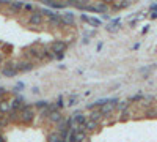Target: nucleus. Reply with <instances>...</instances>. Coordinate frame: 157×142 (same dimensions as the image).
<instances>
[{"mask_svg": "<svg viewBox=\"0 0 157 142\" xmlns=\"http://www.w3.org/2000/svg\"><path fill=\"white\" fill-rule=\"evenodd\" d=\"M33 119H35V112H33L32 106L24 104L22 109L19 111V120H21V123H25V125H27V123H32Z\"/></svg>", "mask_w": 157, "mask_h": 142, "instance_id": "obj_1", "label": "nucleus"}, {"mask_svg": "<svg viewBox=\"0 0 157 142\" xmlns=\"http://www.w3.org/2000/svg\"><path fill=\"white\" fill-rule=\"evenodd\" d=\"M118 101H120L118 98H112L110 103H107V104H104L102 108H99V112H101L102 117H109V115H112L115 112V108L118 104Z\"/></svg>", "mask_w": 157, "mask_h": 142, "instance_id": "obj_2", "label": "nucleus"}, {"mask_svg": "<svg viewBox=\"0 0 157 142\" xmlns=\"http://www.w3.org/2000/svg\"><path fill=\"white\" fill-rule=\"evenodd\" d=\"M66 47H68V44L64 43V41L57 40V41H54V43L50 44V52L54 54V55H60V54H64Z\"/></svg>", "mask_w": 157, "mask_h": 142, "instance_id": "obj_3", "label": "nucleus"}, {"mask_svg": "<svg viewBox=\"0 0 157 142\" xmlns=\"http://www.w3.org/2000/svg\"><path fill=\"white\" fill-rule=\"evenodd\" d=\"M14 68H16L17 73H29V71H32L35 68V65H33V62H30V60H22V62L14 63Z\"/></svg>", "mask_w": 157, "mask_h": 142, "instance_id": "obj_4", "label": "nucleus"}, {"mask_svg": "<svg viewBox=\"0 0 157 142\" xmlns=\"http://www.w3.org/2000/svg\"><path fill=\"white\" fill-rule=\"evenodd\" d=\"M2 74L3 77H16L17 76V71H16V68H14V63H6V65L2 68Z\"/></svg>", "mask_w": 157, "mask_h": 142, "instance_id": "obj_5", "label": "nucleus"}, {"mask_svg": "<svg viewBox=\"0 0 157 142\" xmlns=\"http://www.w3.org/2000/svg\"><path fill=\"white\" fill-rule=\"evenodd\" d=\"M75 22V14L72 11H64L61 14V25H74Z\"/></svg>", "mask_w": 157, "mask_h": 142, "instance_id": "obj_6", "label": "nucleus"}, {"mask_svg": "<svg viewBox=\"0 0 157 142\" xmlns=\"http://www.w3.org/2000/svg\"><path fill=\"white\" fill-rule=\"evenodd\" d=\"M29 24L30 25H41L43 24V14L39 11H33V13H30V16H29Z\"/></svg>", "mask_w": 157, "mask_h": 142, "instance_id": "obj_7", "label": "nucleus"}, {"mask_svg": "<svg viewBox=\"0 0 157 142\" xmlns=\"http://www.w3.org/2000/svg\"><path fill=\"white\" fill-rule=\"evenodd\" d=\"M88 119L85 117V115L82 114V112H75L74 115H72V122H74V126H83L85 125V122H86Z\"/></svg>", "mask_w": 157, "mask_h": 142, "instance_id": "obj_8", "label": "nucleus"}, {"mask_svg": "<svg viewBox=\"0 0 157 142\" xmlns=\"http://www.w3.org/2000/svg\"><path fill=\"white\" fill-rule=\"evenodd\" d=\"M80 19L82 21H85V22H88L90 25H93V27H101V19H98V18H94V16H86V14H82L80 16Z\"/></svg>", "mask_w": 157, "mask_h": 142, "instance_id": "obj_9", "label": "nucleus"}, {"mask_svg": "<svg viewBox=\"0 0 157 142\" xmlns=\"http://www.w3.org/2000/svg\"><path fill=\"white\" fill-rule=\"evenodd\" d=\"M22 106H24V98H22V96H17V98H14L13 101H10L11 111H21Z\"/></svg>", "mask_w": 157, "mask_h": 142, "instance_id": "obj_10", "label": "nucleus"}, {"mask_svg": "<svg viewBox=\"0 0 157 142\" xmlns=\"http://www.w3.org/2000/svg\"><path fill=\"white\" fill-rule=\"evenodd\" d=\"M63 119H64V117L61 115L60 111H54V112H50V114H49V122H50V123H55V125H57V123L61 122Z\"/></svg>", "mask_w": 157, "mask_h": 142, "instance_id": "obj_11", "label": "nucleus"}, {"mask_svg": "<svg viewBox=\"0 0 157 142\" xmlns=\"http://www.w3.org/2000/svg\"><path fill=\"white\" fill-rule=\"evenodd\" d=\"M49 22L50 25H54V27H58V25H61V14H58V13H52V14L49 16Z\"/></svg>", "mask_w": 157, "mask_h": 142, "instance_id": "obj_12", "label": "nucleus"}, {"mask_svg": "<svg viewBox=\"0 0 157 142\" xmlns=\"http://www.w3.org/2000/svg\"><path fill=\"white\" fill-rule=\"evenodd\" d=\"M93 8H94V13H104V14H107V11H109V8H110V5L109 3H96V5H93Z\"/></svg>", "mask_w": 157, "mask_h": 142, "instance_id": "obj_13", "label": "nucleus"}, {"mask_svg": "<svg viewBox=\"0 0 157 142\" xmlns=\"http://www.w3.org/2000/svg\"><path fill=\"white\" fill-rule=\"evenodd\" d=\"M102 119V115H101V112H99V109H93L90 112V119L88 120H91V122H96V123H99V120Z\"/></svg>", "mask_w": 157, "mask_h": 142, "instance_id": "obj_14", "label": "nucleus"}, {"mask_svg": "<svg viewBox=\"0 0 157 142\" xmlns=\"http://www.w3.org/2000/svg\"><path fill=\"white\" fill-rule=\"evenodd\" d=\"M98 126H99V123H96V122H91V120H86V122H85V125H83L82 128H83V130L88 133V131H94Z\"/></svg>", "mask_w": 157, "mask_h": 142, "instance_id": "obj_15", "label": "nucleus"}, {"mask_svg": "<svg viewBox=\"0 0 157 142\" xmlns=\"http://www.w3.org/2000/svg\"><path fill=\"white\" fill-rule=\"evenodd\" d=\"M129 104H130V103L126 99V101H118V104H116V111H120V112H123V111H126L127 108H129Z\"/></svg>", "mask_w": 157, "mask_h": 142, "instance_id": "obj_16", "label": "nucleus"}, {"mask_svg": "<svg viewBox=\"0 0 157 142\" xmlns=\"http://www.w3.org/2000/svg\"><path fill=\"white\" fill-rule=\"evenodd\" d=\"M49 104H50L49 101H46V99H39V101H36V103H35V108H36V109H41V111H44V109H46Z\"/></svg>", "mask_w": 157, "mask_h": 142, "instance_id": "obj_17", "label": "nucleus"}, {"mask_svg": "<svg viewBox=\"0 0 157 142\" xmlns=\"http://www.w3.org/2000/svg\"><path fill=\"white\" fill-rule=\"evenodd\" d=\"M10 111H11V108H10L8 101H2V103H0V112H2V114H8Z\"/></svg>", "mask_w": 157, "mask_h": 142, "instance_id": "obj_18", "label": "nucleus"}, {"mask_svg": "<svg viewBox=\"0 0 157 142\" xmlns=\"http://www.w3.org/2000/svg\"><path fill=\"white\" fill-rule=\"evenodd\" d=\"M46 6H50V8H55V10H61L66 6V3H55V2H44Z\"/></svg>", "mask_w": 157, "mask_h": 142, "instance_id": "obj_19", "label": "nucleus"}, {"mask_svg": "<svg viewBox=\"0 0 157 142\" xmlns=\"http://www.w3.org/2000/svg\"><path fill=\"white\" fill-rule=\"evenodd\" d=\"M8 6H10V10H13V11H19V10L24 8V3H22V2H13V3H10Z\"/></svg>", "mask_w": 157, "mask_h": 142, "instance_id": "obj_20", "label": "nucleus"}, {"mask_svg": "<svg viewBox=\"0 0 157 142\" xmlns=\"http://www.w3.org/2000/svg\"><path fill=\"white\" fill-rule=\"evenodd\" d=\"M130 6V2H123V3H112V8L113 10H123V8H127Z\"/></svg>", "mask_w": 157, "mask_h": 142, "instance_id": "obj_21", "label": "nucleus"}, {"mask_svg": "<svg viewBox=\"0 0 157 142\" xmlns=\"http://www.w3.org/2000/svg\"><path fill=\"white\" fill-rule=\"evenodd\" d=\"M143 99H145V95L137 93V95H134V96H130L127 101H129V103H135V101H143Z\"/></svg>", "mask_w": 157, "mask_h": 142, "instance_id": "obj_22", "label": "nucleus"}, {"mask_svg": "<svg viewBox=\"0 0 157 142\" xmlns=\"http://www.w3.org/2000/svg\"><path fill=\"white\" fill-rule=\"evenodd\" d=\"M77 101H78V96H77V95H72V96L68 99V106H74V104H77Z\"/></svg>", "mask_w": 157, "mask_h": 142, "instance_id": "obj_23", "label": "nucleus"}, {"mask_svg": "<svg viewBox=\"0 0 157 142\" xmlns=\"http://www.w3.org/2000/svg\"><path fill=\"white\" fill-rule=\"evenodd\" d=\"M129 115H130V112H129V109H126V111H123V112H121V117H120V120H121V122H126V120L129 119Z\"/></svg>", "mask_w": 157, "mask_h": 142, "instance_id": "obj_24", "label": "nucleus"}, {"mask_svg": "<svg viewBox=\"0 0 157 142\" xmlns=\"http://www.w3.org/2000/svg\"><path fill=\"white\" fill-rule=\"evenodd\" d=\"M58 140H60V134H58V133L49 136V142H58Z\"/></svg>", "mask_w": 157, "mask_h": 142, "instance_id": "obj_25", "label": "nucleus"}, {"mask_svg": "<svg viewBox=\"0 0 157 142\" xmlns=\"http://www.w3.org/2000/svg\"><path fill=\"white\" fill-rule=\"evenodd\" d=\"M39 13H41V14H46V16L49 18L54 11H52V10H47V8H39Z\"/></svg>", "mask_w": 157, "mask_h": 142, "instance_id": "obj_26", "label": "nucleus"}, {"mask_svg": "<svg viewBox=\"0 0 157 142\" xmlns=\"http://www.w3.org/2000/svg\"><path fill=\"white\" fill-rule=\"evenodd\" d=\"M63 101H64V99H63V96H60V98L57 99V103H55V106H57V109H58V111H60V108H63V106H64V103H63Z\"/></svg>", "mask_w": 157, "mask_h": 142, "instance_id": "obj_27", "label": "nucleus"}, {"mask_svg": "<svg viewBox=\"0 0 157 142\" xmlns=\"http://www.w3.org/2000/svg\"><path fill=\"white\" fill-rule=\"evenodd\" d=\"M146 115H148V117H157V111L155 109H148Z\"/></svg>", "mask_w": 157, "mask_h": 142, "instance_id": "obj_28", "label": "nucleus"}, {"mask_svg": "<svg viewBox=\"0 0 157 142\" xmlns=\"http://www.w3.org/2000/svg\"><path fill=\"white\" fill-rule=\"evenodd\" d=\"M22 88H24V82H17L14 85V92H22Z\"/></svg>", "mask_w": 157, "mask_h": 142, "instance_id": "obj_29", "label": "nucleus"}, {"mask_svg": "<svg viewBox=\"0 0 157 142\" xmlns=\"http://www.w3.org/2000/svg\"><path fill=\"white\" fill-rule=\"evenodd\" d=\"M22 10H25V11H32V13H33V5H32V3H25Z\"/></svg>", "mask_w": 157, "mask_h": 142, "instance_id": "obj_30", "label": "nucleus"}, {"mask_svg": "<svg viewBox=\"0 0 157 142\" xmlns=\"http://www.w3.org/2000/svg\"><path fill=\"white\" fill-rule=\"evenodd\" d=\"M5 93H6V88L5 87H0V98H2Z\"/></svg>", "mask_w": 157, "mask_h": 142, "instance_id": "obj_31", "label": "nucleus"}, {"mask_svg": "<svg viewBox=\"0 0 157 142\" xmlns=\"http://www.w3.org/2000/svg\"><path fill=\"white\" fill-rule=\"evenodd\" d=\"M8 123V119H5V120H2V119H0V128H2V126H5Z\"/></svg>", "mask_w": 157, "mask_h": 142, "instance_id": "obj_32", "label": "nucleus"}, {"mask_svg": "<svg viewBox=\"0 0 157 142\" xmlns=\"http://www.w3.org/2000/svg\"><path fill=\"white\" fill-rule=\"evenodd\" d=\"M151 18H152V19L157 18V11H151Z\"/></svg>", "mask_w": 157, "mask_h": 142, "instance_id": "obj_33", "label": "nucleus"}, {"mask_svg": "<svg viewBox=\"0 0 157 142\" xmlns=\"http://www.w3.org/2000/svg\"><path fill=\"white\" fill-rule=\"evenodd\" d=\"M32 92H33V93H39V92H41V90H39L38 87H33V90H32Z\"/></svg>", "mask_w": 157, "mask_h": 142, "instance_id": "obj_34", "label": "nucleus"}, {"mask_svg": "<svg viewBox=\"0 0 157 142\" xmlns=\"http://www.w3.org/2000/svg\"><path fill=\"white\" fill-rule=\"evenodd\" d=\"M149 30V25H145V29H143V33H146Z\"/></svg>", "mask_w": 157, "mask_h": 142, "instance_id": "obj_35", "label": "nucleus"}, {"mask_svg": "<svg viewBox=\"0 0 157 142\" xmlns=\"http://www.w3.org/2000/svg\"><path fill=\"white\" fill-rule=\"evenodd\" d=\"M2 63H3V54H0V67H2Z\"/></svg>", "mask_w": 157, "mask_h": 142, "instance_id": "obj_36", "label": "nucleus"}, {"mask_svg": "<svg viewBox=\"0 0 157 142\" xmlns=\"http://www.w3.org/2000/svg\"><path fill=\"white\" fill-rule=\"evenodd\" d=\"M0 142H5V137H3L2 134H0Z\"/></svg>", "mask_w": 157, "mask_h": 142, "instance_id": "obj_37", "label": "nucleus"}, {"mask_svg": "<svg viewBox=\"0 0 157 142\" xmlns=\"http://www.w3.org/2000/svg\"><path fill=\"white\" fill-rule=\"evenodd\" d=\"M58 142H68V140H61V139H60V140H58Z\"/></svg>", "mask_w": 157, "mask_h": 142, "instance_id": "obj_38", "label": "nucleus"}, {"mask_svg": "<svg viewBox=\"0 0 157 142\" xmlns=\"http://www.w3.org/2000/svg\"><path fill=\"white\" fill-rule=\"evenodd\" d=\"M0 5H2V3H0Z\"/></svg>", "mask_w": 157, "mask_h": 142, "instance_id": "obj_39", "label": "nucleus"}]
</instances>
